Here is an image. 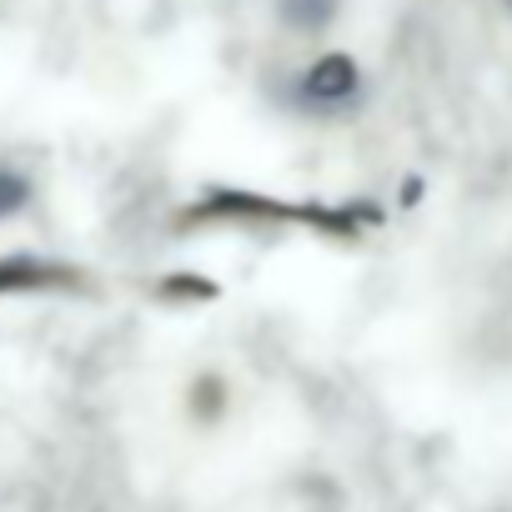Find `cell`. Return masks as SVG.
I'll return each instance as SVG.
<instances>
[{"instance_id":"277c9868","label":"cell","mask_w":512,"mask_h":512,"mask_svg":"<svg viewBox=\"0 0 512 512\" xmlns=\"http://www.w3.org/2000/svg\"><path fill=\"white\" fill-rule=\"evenodd\" d=\"M342 11V0H277V21L292 36H322Z\"/></svg>"},{"instance_id":"5b68a950","label":"cell","mask_w":512,"mask_h":512,"mask_svg":"<svg viewBox=\"0 0 512 512\" xmlns=\"http://www.w3.org/2000/svg\"><path fill=\"white\" fill-rule=\"evenodd\" d=\"M31 196H36L31 176H26V171H16V166H6V161H0V221H11V216H21V211L31 206Z\"/></svg>"},{"instance_id":"3957f363","label":"cell","mask_w":512,"mask_h":512,"mask_svg":"<svg viewBox=\"0 0 512 512\" xmlns=\"http://www.w3.org/2000/svg\"><path fill=\"white\" fill-rule=\"evenodd\" d=\"M51 292H81V272L31 251L0 256V297H51Z\"/></svg>"},{"instance_id":"7a4b0ae2","label":"cell","mask_w":512,"mask_h":512,"mask_svg":"<svg viewBox=\"0 0 512 512\" xmlns=\"http://www.w3.org/2000/svg\"><path fill=\"white\" fill-rule=\"evenodd\" d=\"M277 101H282L287 111H297V116H322V121L347 116V111L362 101V71H357L352 56L327 51V56L307 61L302 71H292V76L282 81Z\"/></svg>"},{"instance_id":"8992f818","label":"cell","mask_w":512,"mask_h":512,"mask_svg":"<svg viewBox=\"0 0 512 512\" xmlns=\"http://www.w3.org/2000/svg\"><path fill=\"white\" fill-rule=\"evenodd\" d=\"M507 11H512V0H507Z\"/></svg>"},{"instance_id":"6da1fadb","label":"cell","mask_w":512,"mask_h":512,"mask_svg":"<svg viewBox=\"0 0 512 512\" xmlns=\"http://www.w3.org/2000/svg\"><path fill=\"white\" fill-rule=\"evenodd\" d=\"M181 231H332V236H352L362 231V211L352 206H297V201H277V196H256V191H206L196 196L181 216Z\"/></svg>"}]
</instances>
